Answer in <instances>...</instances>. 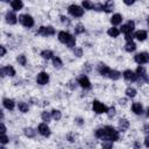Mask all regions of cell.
Here are the masks:
<instances>
[{"instance_id": "1", "label": "cell", "mask_w": 149, "mask_h": 149, "mask_svg": "<svg viewBox=\"0 0 149 149\" xmlns=\"http://www.w3.org/2000/svg\"><path fill=\"white\" fill-rule=\"evenodd\" d=\"M58 40L62 43L66 44L69 48H73L76 46V40H74V37L71 34H69L68 32H59L58 33Z\"/></svg>"}, {"instance_id": "2", "label": "cell", "mask_w": 149, "mask_h": 149, "mask_svg": "<svg viewBox=\"0 0 149 149\" xmlns=\"http://www.w3.org/2000/svg\"><path fill=\"white\" fill-rule=\"evenodd\" d=\"M104 129H105V137L104 139H107L108 141H112V142H114L119 139V133L114 127L106 126Z\"/></svg>"}, {"instance_id": "3", "label": "cell", "mask_w": 149, "mask_h": 149, "mask_svg": "<svg viewBox=\"0 0 149 149\" xmlns=\"http://www.w3.org/2000/svg\"><path fill=\"white\" fill-rule=\"evenodd\" d=\"M68 11H69V13H70L72 17H74V18H81V17L84 14V10H83L82 7H79L78 5H71Z\"/></svg>"}, {"instance_id": "4", "label": "cell", "mask_w": 149, "mask_h": 149, "mask_svg": "<svg viewBox=\"0 0 149 149\" xmlns=\"http://www.w3.org/2000/svg\"><path fill=\"white\" fill-rule=\"evenodd\" d=\"M19 21L21 22V25H23V26H25V27H27V28H30V27H33V26H34V19H33L30 15H28V14L20 15Z\"/></svg>"}, {"instance_id": "5", "label": "cell", "mask_w": 149, "mask_h": 149, "mask_svg": "<svg viewBox=\"0 0 149 149\" xmlns=\"http://www.w3.org/2000/svg\"><path fill=\"white\" fill-rule=\"evenodd\" d=\"M92 108H93V111L96 112V113H98V114H103V113H107V107L103 104V103H100V101H98V100H95L93 101V104H92Z\"/></svg>"}, {"instance_id": "6", "label": "cell", "mask_w": 149, "mask_h": 149, "mask_svg": "<svg viewBox=\"0 0 149 149\" xmlns=\"http://www.w3.org/2000/svg\"><path fill=\"white\" fill-rule=\"evenodd\" d=\"M135 62L139 63V64H146L149 62V54L148 52H140V54H136L135 57H134Z\"/></svg>"}, {"instance_id": "7", "label": "cell", "mask_w": 149, "mask_h": 149, "mask_svg": "<svg viewBox=\"0 0 149 149\" xmlns=\"http://www.w3.org/2000/svg\"><path fill=\"white\" fill-rule=\"evenodd\" d=\"M0 73H1L3 77H5V76H11V77H13V76H15V70H14L13 66L7 65V66H5V68H1V70H0Z\"/></svg>"}, {"instance_id": "8", "label": "cell", "mask_w": 149, "mask_h": 149, "mask_svg": "<svg viewBox=\"0 0 149 149\" xmlns=\"http://www.w3.org/2000/svg\"><path fill=\"white\" fill-rule=\"evenodd\" d=\"M134 28H135V23L133 21H128L126 25L121 26L120 32H122V33H125V35H127V34H132V32L134 30Z\"/></svg>"}, {"instance_id": "9", "label": "cell", "mask_w": 149, "mask_h": 149, "mask_svg": "<svg viewBox=\"0 0 149 149\" xmlns=\"http://www.w3.org/2000/svg\"><path fill=\"white\" fill-rule=\"evenodd\" d=\"M36 82H37L40 85H46V84H48V82H49V74H48L47 72H40V73L37 74Z\"/></svg>"}, {"instance_id": "10", "label": "cell", "mask_w": 149, "mask_h": 149, "mask_svg": "<svg viewBox=\"0 0 149 149\" xmlns=\"http://www.w3.org/2000/svg\"><path fill=\"white\" fill-rule=\"evenodd\" d=\"M37 34L43 35V36H49V35H54L55 34V29L50 26L48 27H40V29L37 30Z\"/></svg>"}, {"instance_id": "11", "label": "cell", "mask_w": 149, "mask_h": 149, "mask_svg": "<svg viewBox=\"0 0 149 149\" xmlns=\"http://www.w3.org/2000/svg\"><path fill=\"white\" fill-rule=\"evenodd\" d=\"M122 76H123V78H125L126 81H128V82H135V81L137 79V74H136L135 72H133L132 70H126V71L122 73Z\"/></svg>"}, {"instance_id": "12", "label": "cell", "mask_w": 149, "mask_h": 149, "mask_svg": "<svg viewBox=\"0 0 149 149\" xmlns=\"http://www.w3.org/2000/svg\"><path fill=\"white\" fill-rule=\"evenodd\" d=\"M78 84H79L83 89H90V88H91V83H90L89 78H88L86 76H84V74L78 78Z\"/></svg>"}, {"instance_id": "13", "label": "cell", "mask_w": 149, "mask_h": 149, "mask_svg": "<svg viewBox=\"0 0 149 149\" xmlns=\"http://www.w3.org/2000/svg\"><path fill=\"white\" fill-rule=\"evenodd\" d=\"M39 133H40L41 135L46 136V137L50 136V134H51V132H50V128L47 126V123H41V125L39 126Z\"/></svg>"}, {"instance_id": "14", "label": "cell", "mask_w": 149, "mask_h": 149, "mask_svg": "<svg viewBox=\"0 0 149 149\" xmlns=\"http://www.w3.org/2000/svg\"><path fill=\"white\" fill-rule=\"evenodd\" d=\"M18 21L17 15L14 14V12H7L6 13V22L10 25H15Z\"/></svg>"}, {"instance_id": "15", "label": "cell", "mask_w": 149, "mask_h": 149, "mask_svg": "<svg viewBox=\"0 0 149 149\" xmlns=\"http://www.w3.org/2000/svg\"><path fill=\"white\" fill-rule=\"evenodd\" d=\"M110 71H111V69L107 65H105V64H99L98 65V72L101 74V76H108Z\"/></svg>"}, {"instance_id": "16", "label": "cell", "mask_w": 149, "mask_h": 149, "mask_svg": "<svg viewBox=\"0 0 149 149\" xmlns=\"http://www.w3.org/2000/svg\"><path fill=\"white\" fill-rule=\"evenodd\" d=\"M136 74L137 77H141L142 79H144L146 82H149V77H147V73H146V70L142 68V66H139L137 70H136Z\"/></svg>"}, {"instance_id": "17", "label": "cell", "mask_w": 149, "mask_h": 149, "mask_svg": "<svg viewBox=\"0 0 149 149\" xmlns=\"http://www.w3.org/2000/svg\"><path fill=\"white\" fill-rule=\"evenodd\" d=\"M3 104H4V107L7 108V110H10V111H12V110L14 108V106H15L14 101H13L12 99H8V98H5V99L3 100Z\"/></svg>"}, {"instance_id": "18", "label": "cell", "mask_w": 149, "mask_h": 149, "mask_svg": "<svg viewBox=\"0 0 149 149\" xmlns=\"http://www.w3.org/2000/svg\"><path fill=\"white\" fill-rule=\"evenodd\" d=\"M132 111H133L135 114H142L143 107H142V105H141L140 103H134V104L132 105Z\"/></svg>"}, {"instance_id": "19", "label": "cell", "mask_w": 149, "mask_h": 149, "mask_svg": "<svg viewBox=\"0 0 149 149\" xmlns=\"http://www.w3.org/2000/svg\"><path fill=\"white\" fill-rule=\"evenodd\" d=\"M108 77L112 79V81H118L120 77H121V72L117 71V70H111L110 73H108Z\"/></svg>"}, {"instance_id": "20", "label": "cell", "mask_w": 149, "mask_h": 149, "mask_svg": "<svg viewBox=\"0 0 149 149\" xmlns=\"http://www.w3.org/2000/svg\"><path fill=\"white\" fill-rule=\"evenodd\" d=\"M128 127H129V122H128L127 119H120L119 120V128H120V130L125 132Z\"/></svg>"}, {"instance_id": "21", "label": "cell", "mask_w": 149, "mask_h": 149, "mask_svg": "<svg viewBox=\"0 0 149 149\" xmlns=\"http://www.w3.org/2000/svg\"><path fill=\"white\" fill-rule=\"evenodd\" d=\"M11 6L14 11H20L23 7V4H22V1H20V0H14V1L11 3Z\"/></svg>"}, {"instance_id": "22", "label": "cell", "mask_w": 149, "mask_h": 149, "mask_svg": "<svg viewBox=\"0 0 149 149\" xmlns=\"http://www.w3.org/2000/svg\"><path fill=\"white\" fill-rule=\"evenodd\" d=\"M121 21H122V17H121V14H114V15L112 17V19H111V22H112V25H114V26L120 25V23H121Z\"/></svg>"}, {"instance_id": "23", "label": "cell", "mask_w": 149, "mask_h": 149, "mask_svg": "<svg viewBox=\"0 0 149 149\" xmlns=\"http://www.w3.org/2000/svg\"><path fill=\"white\" fill-rule=\"evenodd\" d=\"M134 37H136L139 41H144L147 39V32L146 30H139L135 33Z\"/></svg>"}, {"instance_id": "24", "label": "cell", "mask_w": 149, "mask_h": 149, "mask_svg": "<svg viewBox=\"0 0 149 149\" xmlns=\"http://www.w3.org/2000/svg\"><path fill=\"white\" fill-rule=\"evenodd\" d=\"M107 34H108L111 37H118L119 34H120V29H118V28H115V27L110 28V29L107 30Z\"/></svg>"}, {"instance_id": "25", "label": "cell", "mask_w": 149, "mask_h": 149, "mask_svg": "<svg viewBox=\"0 0 149 149\" xmlns=\"http://www.w3.org/2000/svg\"><path fill=\"white\" fill-rule=\"evenodd\" d=\"M125 49H126V51H128V52H132V51H134L135 49H136V44L132 41V42H127V44L125 46Z\"/></svg>"}, {"instance_id": "26", "label": "cell", "mask_w": 149, "mask_h": 149, "mask_svg": "<svg viewBox=\"0 0 149 149\" xmlns=\"http://www.w3.org/2000/svg\"><path fill=\"white\" fill-rule=\"evenodd\" d=\"M52 64H54V66H55L56 69H59V68H62V65H63V63H62L61 58H59V57H57V56L52 57Z\"/></svg>"}, {"instance_id": "27", "label": "cell", "mask_w": 149, "mask_h": 149, "mask_svg": "<svg viewBox=\"0 0 149 149\" xmlns=\"http://www.w3.org/2000/svg\"><path fill=\"white\" fill-rule=\"evenodd\" d=\"M41 56L44 58V59H50V58H52V51L51 50H43L42 52H41Z\"/></svg>"}, {"instance_id": "28", "label": "cell", "mask_w": 149, "mask_h": 149, "mask_svg": "<svg viewBox=\"0 0 149 149\" xmlns=\"http://www.w3.org/2000/svg\"><path fill=\"white\" fill-rule=\"evenodd\" d=\"M18 107H19V110H20L22 113H27V112H28V105H27L26 103H23V101H20V103L18 104Z\"/></svg>"}, {"instance_id": "29", "label": "cell", "mask_w": 149, "mask_h": 149, "mask_svg": "<svg viewBox=\"0 0 149 149\" xmlns=\"http://www.w3.org/2000/svg\"><path fill=\"white\" fill-rule=\"evenodd\" d=\"M126 96H127V97H130V98H134V97L136 96V90L133 89V88H128V89L126 90Z\"/></svg>"}, {"instance_id": "30", "label": "cell", "mask_w": 149, "mask_h": 149, "mask_svg": "<svg viewBox=\"0 0 149 149\" xmlns=\"http://www.w3.org/2000/svg\"><path fill=\"white\" fill-rule=\"evenodd\" d=\"M25 135L27 137H34L35 136V130L33 128H25Z\"/></svg>"}, {"instance_id": "31", "label": "cell", "mask_w": 149, "mask_h": 149, "mask_svg": "<svg viewBox=\"0 0 149 149\" xmlns=\"http://www.w3.org/2000/svg\"><path fill=\"white\" fill-rule=\"evenodd\" d=\"M51 117L55 119V120H59L62 118V113L58 111V110H52L51 111Z\"/></svg>"}, {"instance_id": "32", "label": "cell", "mask_w": 149, "mask_h": 149, "mask_svg": "<svg viewBox=\"0 0 149 149\" xmlns=\"http://www.w3.org/2000/svg\"><path fill=\"white\" fill-rule=\"evenodd\" d=\"M95 135H96L98 139H104V137H105V129H104V128L97 129L96 133H95Z\"/></svg>"}, {"instance_id": "33", "label": "cell", "mask_w": 149, "mask_h": 149, "mask_svg": "<svg viewBox=\"0 0 149 149\" xmlns=\"http://www.w3.org/2000/svg\"><path fill=\"white\" fill-rule=\"evenodd\" d=\"M82 5L85 10H93V7H95V4H92L91 1H83Z\"/></svg>"}, {"instance_id": "34", "label": "cell", "mask_w": 149, "mask_h": 149, "mask_svg": "<svg viewBox=\"0 0 149 149\" xmlns=\"http://www.w3.org/2000/svg\"><path fill=\"white\" fill-rule=\"evenodd\" d=\"M101 147H103V149H112L113 148V142L112 141H105V142H103Z\"/></svg>"}, {"instance_id": "35", "label": "cell", "mask_w": 149, "mask_h": 149, "mask_svg": "<svg viewBox=\"0 0 149 149\" xmlns=\"http://www.w3.org/2000/svg\"><path fill=\"white\" fill-rule=\"evenodd\" d=\"M52 117H51V113H49V112H43L42 113V119H43V121H50V119H51Z\"/></svg>"}, {"instance_id": "36", "label": "cell", "mask_w": 149, "mask_h": 149, "mask_svg": "<svg viewBox=\"0 0 149 149\" xmlns=\"http://www.w3.org/2000/svg\"><path fill=\"white\" fill-rule=\"evenodd\" d=\"M74 32H76V34H82V33H84L85 32V28H84V26L83 25H77L76 26V29H74Z\"/></svg>"}, {"instance_id": "37", "label": "cell", "mask_w": 149, "mask_h": 149, "mask_svg": "<svg viewBox=\"0 0 149 149\" xmlns=\"http://www.w3.org/2000/svg\"><path fill=\"white\" fill-rule=\"evenodd\" d=\"M112 8H113V3H112V1H107V3L105 4V12L110 13L111 11H113Z\"/></svg>"}, {"instance_id": "38", "label": "cell", "mask_w": 149, "mask_h": 149, "mask_svg": "<svg viewBox=\"0 0 149 149\" xmlns=\"http://www.w3.org/2000/svg\"><path fill=\"white\" fill-rule=\"evenodd\" d=\"M17 61H18L21 65H26V56H25V55H20V56H18Z\"/></svg>"}, {"instance_id": "39", "label": "cell", "mask_w": 149, "mask_h": 149, "mask_svg": "<svg viewBox=\"0 0 149 149\" xmlns=\"http://www.w3.org/2000/svg\"><path fill=\"white\" fill-rule=\"evenodd\" d=\"M73 54H74V56L81 57V56L83 55V50H82V48H74V49H73Z\"/></svg>"}, {"instance_id": "40", "label": "cell", "mask_w": 149, "mask_h": 149, "mask_svg": "<svg viewBox=\"0 0 149 149\" xmlns=\"http://www.w3.org/2000/svg\"><path fill=\"white\" fill-rule=\"evenodd\" d=\"M93 10L95 11H105V5H103V4H95Z\"/></svg>"}, {"instance_id": "41", "label": "cell", "mask_w": 149, "mask_h": 149, "mask_svg": "<svg viewBox=\"0 0 149 149\" xmlns=\"http://www.w3.org/2000/svg\"><path fill=\"white\" fill-rule=\"evenodd\" d=\"M107 114H108V118H113L115 115V108L114 107H110L107 110Z\"/></svg>"}, {"instance_id": "42", "label": "cell", "mask_w": 149, "mask_h": 149, "mask_svg": "<svg viewBox=\"0 0 149 149\" xmlns=\"http://www.w3.org/2000/svg\"><path fill=\"white\" fill-rule=\"evenodd\" d=\"M0 142H1L3 144H6L8 142V137L6 136V134H3L1 135V139H0Z\"/></svg>"}, {"instance_id": "43", "label": "cell", "mask_w": 149, "mask_h": 149, "mask_svg": "<svg viewBox=\"0 0 149 149\" xmlns=\"http://www.w3.org/2000/svg\"><path fill=\"white\" fill-rule=\"evenodd\" d=\"M61 21H62L63 23H66V25H70V21H69V19H68L66 17H64V15H61Z\"/></svg>"}, {"instance_id": "44", "label": "cell", "mask_w": 149, "mask_h": 149, "mask_svg": "<svg viewBox=\"0 0 149 149\" xmlns=\"http://www.w3.org/2000/svg\"><path fill=\"white\" fill-rule=\"evenodd\" d=\"M125 39H126V41H127V42H132V41H133V36H132V34H127V35H125Z\"/></svg>"}, {"instance_id": "45", "label": "cell", "mask_w": 149, "mask_h": 149, "mask_svg": "<svg viewBox=\"0 0 149 149\" xmlns=\"http://www.w3.org/2000/svg\"><path fill=\"white\" fill-rule=\"evenodd\" d=\"M140 148H141V144H140L139 141H136V142L134 143V149H140Z\"/></svg>"}, {"instance_id": "46", "label": "cell", "mask_w": 149, "mask_h": 149, "mask_svg": "<svg viewBox=\"0 0 149 149\" xmlns=\"http://www.w3.org/2000/svg\"><path fill=\"white\" fill-rule=\"evenodd\" d=\"M144 146H146L147 148H149V136H147V137L144 139Z\"/></svg>"}, {"instance_id": "47", "label": "cell", "mask_w": 149, "mask_h": 149, "mask_svg": "<svg viewBox=\"0 0 149 149\" xmlns=\"http://www.w3.org/2000/svg\"><path fill=\"white\" fill-rule=\"evenodd\" d=\"M5 132H6V127H5L4 122H1V133H3V134H5Z\"/></svg>"}, {"instance_id": "48", "label": "cell", "mask_w": 149, "mask_h": 149, "mask_svg": "<svg viewBox=\"0 0 149 149\" xmlns=\"http://www.w3.org/2000/svg\"><path fill=\"white\" fill-rule=\"evenodd\" d=\"M0 49H1V56H5V54H6V49H5V47H0Z\"/></svg>"}, {"instance_id": "49", "label": "cell", "mask_w": 149, "mask_h": 149, "mask_svg": "<svg viewBox=\"0 0 149 149\" xmlns=\"http://www.w3.org/2000/svg\"><path fill=\"white\" fill-rule=\"evenodd\" d=\"M125 4H126V5H133L134 1H133V0H130V1H128V0H125Z\"/></svg>"}, {"instance_id": "50", "label": "cell", "mask_w": 149, "mask_h": 149, "mask_svg": "<svg viewBox=\"0 0 149 149\" xmlns=\"http://www.w3.org/2000/svg\"><path fill=\"white\" fill-rule=\"evenodd\" d=\"M77 123H78V125H82V123H83L82 119H77Z\"/></svg>"}, {"instance_id": "51", "label": "cell", "mask_w": 149, "mask_h": 149, "mask_svg": "<svg viewBox=\"0 0 149 149\" xmlns=\"http://www.w3.org/2000/svg\"><path fill=\"white\" fill-rule=\"evenodd\" d=\"M147 117H149V107H148V110H147Z\"/></svg>"}, {"instance_id": "52", "label": "cell", "mask_w": 149, "mask_h": 149, "mask_svg": "<svg viewBox=\"0 0 149 149\" xmlns=\"http://www.w3.org/2000/svg\"><path fill=\"white\" fill-rule=\"evenodd\" d=\"M147 22H148V25H149V17H148V19H147Z\"/></svg>"}, {"instance_id": "53", "label": "cell", "mask_w": 149, "mask_h": 149, "mask_svg": "<svg viewBox=\"0 0 149 149\" xmlns=\"http://www.w3.org/2000/svg\"><path fill=\"white\" fill-rule=\"evenodd\" d=\"M0 149H6V148L5 147H0Z\"/></svg>"}, {"instance_id": "54", "label": "cell", "mask_w": 149, "mask_h": 149, "mask_svg": "<svg viewBox=\"0 0 149 149\" xmlns=\"http://www.w3.org/2000/svg\"><path fill=\"white\" fill-rule=\"evenodd\" d=\"M78 149H83V148H78Z\"/></svg>"}]
</instances>
